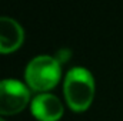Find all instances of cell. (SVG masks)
I'll return each mask as SVG.
<instances>
[{
	"label": "cell",
	"instance_id": "cell-4",
	"mask_svg": "<svg viewBox=\"0 0 123 121\" xmlns=\"http://www.w3.org/2000/svg\"><path fill=\"white\" fill-rule=\"evenodd\" d=\"M31 113L40 121H57L63 114V105L56 95L43 93L34 97Z\"/></svg>",
	"mask_w": 123,
	"mask_h": 121
},
{
	"label": "cell",
	"instance_id": "cell-6",
	"mask_svg": "<svg viewBox=\"0 0 123 121\" xmlns=\"http://www.w3.org/2000/svg\"><path fill=\"white\" fill-rule=\"evenodd\" d=\"M0 121H4V120H3V118H0Z\"/></svg>",
	"mask_w": 123,
	"mask_h": 121
},
{
	"label": "cell",
	"instance_id": "cell-2",
	"mask_svg": "<svg viewBox=\"0 0 123 121\" xmlns=\"http://www.w3.org/2000/svg\"><path fill=\"white\" fill-rule=\"evenodd\" d=\"M25 78L33 90H50L60 78V63L50 56H37L29 61L25 71Z\"/></svg>",
	"mask_w": 123,
	"mask_h": 121
},
{
	"label": "cell",
	"instance_id": "cell-5",
	"mask_svg": "<svg viewBox=\"0 0 123 121\" xmlns=\"http://www.w3.org/2000/svg\"><path fill=\"white\" fill-rule=\"evenodd\" d=\"M23 38V29L16 20L0 16V53H10L19 49Z\"/></svg>",
	"mask_w": 123,
	"mask_h": 121
},
{
	"label": "cell",
	"instance_id": "cell-3",
	"mask_svg": "<svg viewBox=\"0 0 123 121\" xmlns=\"http://www.w3.org/2000/svg\"><path fill=\"white\" fill-rule=\"evenodd\" d=\"M27 87L13 78L0 80V114L13 116L20 113L29 103Z\"/></svg>",
	"mask_w": 123,
	"mask_h": 121
},
{
	"label": "cell",
	"instance_id": "cell-1",
	"mask_svg": "<svg viewBox=\"0 0 123 121\" xmlns=\"http://www.w3.org/2000/svg\"><path fill=\"white\" fill-rule=\"evenodd\" d=\"M94 95V81L89 70L73 67L64 78V97L69 107L74 111L86 110Z\"/></svg>",
	"mask_w": 123,
	"mask_h": 121
}]
</instances>
